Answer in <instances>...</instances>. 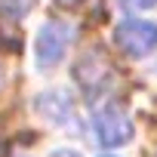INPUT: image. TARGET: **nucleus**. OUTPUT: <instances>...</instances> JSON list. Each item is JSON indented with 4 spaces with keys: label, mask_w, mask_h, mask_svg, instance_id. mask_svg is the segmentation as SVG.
Instances as JSON below:
<instances>
[{
    "label": "nucleus",
    "mask_w": 157,
    "mask_h": 157,
    "mask_svg": "<svg viewBox=\"0 0 157 157\" xmlns=\"http://www.w3.org/2000/svg\"><path fill=\"white\" fill-rule=\"evenodd\" d=\"M52 157H80V154H77V151H56Z\"/></svg>",
    "instance_id": "7"
},
{
    "label": "nucleus",
    "mask_w": 157,
    "mask_h": 157,
    "mask_svg": "<svg viewBox=\"0 0 157 157\" xmlns=\"http://www.w3.org/2000/svg\"><path fill=\"white\" fill-rule=\"evenodd\" d=\"M56 3H62V6H77L80 0H56Z\"/></svg>",
    "instance_id": "8"
},
{
    "label": "nucleus",
    "mask_w": 157,
    "mask_h": 157,
    "mask_svg": "<svg viewBox=\"0 0 157 157\" xmlns=\"http://www.w3.org/2000/svg\"><path fill=\"white\" fill-rule=\"evenodd\" d=\"M31 6H34V0H0V13L6 19H22Z\"/></svg>",
    "instance_id": "5"
},
{
    "label": "nucleus",
    "mask_w": 157,
    "mask_h": 157,
    "mask_svg": "<svg viewBox=\"0 0 157 157\" xmlns=\"http://www.w3.org/2000/svg\"><path fill=\"white\" fill-rule=\"evenodd\" d=\"M114 43L132 56V59H142V56H151L157 49V25L154 22H145V19H126L117 25L114 31Z\"/></svg>",
    "instance_id": "2"
},
{
    "label": "nucleus",
    "mask_w": 157,
    "mask_h": 157,
    "mask_svg": "<svg viewBox=\"0 0 157 157\" xmlns=\"http://www.w3.org/2000/svg\"><path fill=\"white\" fill-rule=\"evenodd\" d=\"M74 37V25L62 22V19H49L40 34H37V62L43 68H52L62 62L65 49H68V40Z\"/></svg>",
    "instance_id": "3"
},
{
    "label": "nucleus",
    "mask_w": 157,
    "mask_h": 157,
    "mask_svg": "<svg viewBox=\"0 0 157 157\" xmlns=\"http://www.w3.org/2000/svg\"><path fill=\"white\" fill-rule=\"evenodd\" d=\"M0 86H3V74H0Z\"/></svg>",
    "instance_id": "9"
},
{
    "label": "nucleus",
    "mask_w": 157,
    "mask_h": 157,
    "mask_svg": "<svg viewBox=\"0 0 157 157\" xmlns=\"http://www.w3.org/2000/svg\"><path fill=\"white\" fill-rule=\"evenodd\" d=\"M34 108L56 126H74V102L62 93V90H46L34 99Z\"/></svg>",
    "instance_id": "4"
},
{
    "label": "nucleus",
    "mask_w": 157,
    "mask_h": 157,
    "mask_svg": "<svg viewBox=\"0 0 157 157\" xmlns=\"http://www.w3.org/2000/svg\"><path fill=\"white\" fill-rule=\"evenodd\" d=\"M96 136H99V145L105 148H120V145H129L132 139V120L126 114V108L120 102H108L96 111Z\"/></svg>",
    "instance_id": "1"
},
{
    "label": "nucleus",
    "mask_w": 157,
    "mask_h": 157,
    "mask_svg": "<svg viewBox=\"0 0 157 157\" xmlns=\"http://www.w3.org/2000/svg\"><path fill=\"white\" fill-rule=\"evenodd\" d=\"M123 3L132 10H151V6H157V0H123Z\"/></svg>",
    "instance_id": "6"
}]
</instances>
